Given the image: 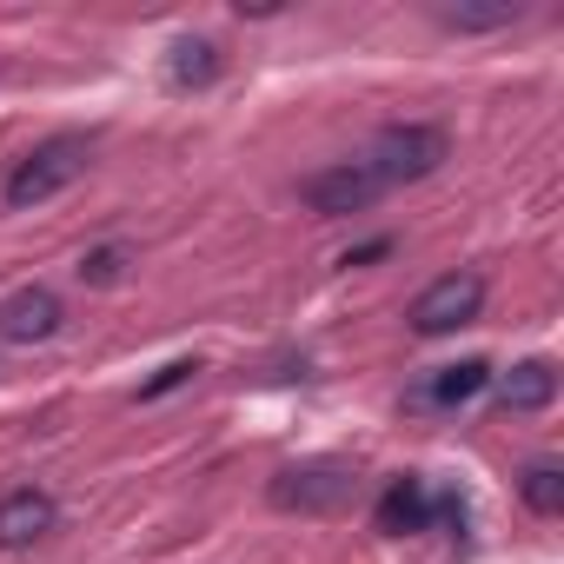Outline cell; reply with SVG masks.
<instances>
[{"label": "cell", "instance_id": "cell-14", "mask_svg": "<svg viewBox=\"0 0 564 564\" xmlns=\"http://www.w3.org/2000/svg\"><path fill=\"white\" fill-rule=\"evenodd\" d=\"M127 265H133V252L120 246V239H107V246H94V252H80V286H120L127 279Z\"/></svg>", "mask_w": 564, "mask_h": 564}, {"label": "cell", "instance_id": "cell-7", "mask_svg": "<svg viewBox=\"0 0 564 564\" xmlns=\"http://www.w3.org/2000/svg\"><path fill=\"white\" fill-rule=\"evenodd\" d=\"M61 326H67V306H61L54 286H21V293L0 300V339H8V346H41Z\"/></svg>", "mask_w": 564, "mask_h": 564}, {"label": "cell", "instance_id": "cell-3", "mask_svg": "<svg viewBox=\"0 0 564 564\" xmlns=\"http://www.w3.org/2000/svg\"><path fill=\"white\" fill-rule=\"evenodd\" d=\"M352 498V465L339 458H306V465H286L272 485H265V505L272 511H300V518H326Z\"/></svg>", "mask_w": 564, "mask_h": 564}, {"label": "cell", "instance_id": "cell-13", "mask_svg": "<svg viewBox=\"0 0 564 564\" xmlns=\"http://www.w3.org/2000/svg\"><path fill=\"white\" fill-rule=\"evenodd\" d=\"M518 498H524L531 518H557V511H564V471H557L551 458L524 465V471H518Z\"/></svg>", "mask_w": 564, "mask_h": 564}, {"label": "cell", "instance_id": "cell-5", "mask_svg": "<svg viewBox=\"0 0 564 564\" xmlns=\"http://www.w3.org/2000/svg\"><path fill=\"white\" fill-rule=\"evenodd\" d=\"M379 193H386V186H379V173H372L366 160H333V166H319V173L300 180V199H306V213H319V219L366 213Z\"/></svg>", "mask_w": 564, "mask_h": 564}, {"label": "cell", "instance_id": "cell-12", "mask_svg": "<svg viewBox=\"0 0 564 564\" xmlns=\"http://www.w3.org/2000/svg\"><path fill=\"white\" fill-rule=\"evenodd\" d=\"M432 21L445 34H498V28H518L524 8L518 0H491V8H432Z\"/></svg>", "mask_w": 564, "mask_h": 564}, {"label": "cell", "instance_id": "cell-6", "mask_svg": "<svg viewBox=\"0 0 564 564\" xmlns=\"http://www.w3.org/2000/svg\"><path fill=\"white\" fill-rule=\"evenodd\" d=\"M491 386V359H458V366H432L405 386V412H465L478 392Z\"/></svg>", "mask_w": 564, "mask_h": 564}, {"label": "cell", "instance_id": "cell-16", "mask_svg": "<svg viewBox=\"0 0 564 564\" xmlns=\"http://www.w3.org/2000/svg\"><path fill=\"white\" fill-rule=\"evenodd\" d=\"M465 518H471V511H465L458 491H432V524H445L452 538H465Z\"/></svg>", "mask_w": 564, "mask_h": 564}, {"label": "cell", "instance_id": "cell-8", "mask_svg": "<svg viewBox=\"0 0 564 564\" xmlns=\"http://www.w3.org/2000/svg\"><path fill=\"white\" fill-rule=\"evenodd\" d=\"M54 524H61V505H54V491H41V485H14L8 498H0V551H28V544H41Z\"/></svg>", "mask_w": 564, "mask_h": 564}, {"label": "cell", "instance_id": "cell-10", "mask_svg": "<svg viewBox=\"0 0 564 564\" xmlns=\"http://www.w3.org/2000/svg\"><path fill=\"white\" fill-rule=\"evenodd\" d=\"M219 74H226V54L206 34H180L173 41V54H166V87L173 94H206Z\"/></svg>", "mask_w": 564, "mask_h": 564}, {"label": "cell", "instance_id": "cell-17", "mask_svg": "<svg viewBox=\"0 0 564 564\" xmlns=\"http://www.w3.org/2000/svg\"><path fill=\"white\" fill-rule=\"evenodd\" d=\"M386 252H392V239H366V246H352L339 265H372V259H386Z\"/></svg>", "mask_w": 564, "mask_h": 564}, {"label": "cell", "instance_id": "cell-1", "mask_svg": "<svg viewBox=\"0 0 564 564\" xmlns=\"http://www.w3.org/2000/svg\"><path fill=\"white\" fill-rule=\"evenodd\" d=\"M87 160H94V140H87V133H54V140L28 147V153L14 160V173L0 180V199H8L14 213L47 206V199H61V193L87 173Z\"/></svg>", "mask_w": 564, "mask_h": 564}, {"label": "cell", "instance_id": "cell-15", "mask_svg": "<svg viewBox=\"0 0 564 564\" xmlns=\"http://www.w3.org/2000/svg\"><path fill=\"white\" fill-rule=\"evenodd\" d=\"M193 379H199V359H166V366L133 392V399H140V405H153V399H166V392H180V386H193Z\"/></svg>", "mask_w": 564, "mask_h": 564}, {"label": "cell", "instance_id": "cell-9", "mask_svg": "<svg viewBox=\"0 0 564 564\" xmlns=\"http://www.w3.org/2000/svg\"><path fill=\"white\" fill-rule=\"evenodd\" d=\"M372 531L379 538H419V531H432V485L419 471L392 478L379 491V505H372Z\"/></svg>", "mask_w": 564, "mask_h": 564}, {"label": "cell", "instance_id": "cell-2", "mask_svg": "<svg viewBox=\"0 0 564 564\" xmlns=\"http://www.w3.org/2000/svg\"><path fill=\"white\" fill-rule=\"evenodd\" d=\"M445 160H452V133L432 127V120H392V127H379V140L366 153V166L379 173V186H419Z\"/></svg>", "mask_w": 564, "mask_h": 564}, {"label": "cell", "instance_id": "cell-11", "mask_svg": "<svg viewBox=\"0 0 564 564\" xmlns=\"http://www.w3.org/2000/svg\"><path fill=\"white\" fill-rule=\"evenodd\" d=\"M557 399V366L551 359H518L498 379V412H544Z\"/></svg>", "mask_w": 564, "mask_h": 564}, {"label": "cell", "instance_id": "cell-4", "mask_svg": "<svg viewBox=\"0 0 564 564\" xmlns=\"http://www.w3.org/2000/svg\"><path fill=\"white\" fill-rule=\"evenodd\" d=\"M478 306H485V279H478V272H438L432 286L412 300L405 326H412L419 339H445V333L471 326V319H478Z\"/></svg>", "mask_w": 564, "mask_h": 564}]
</instances>
